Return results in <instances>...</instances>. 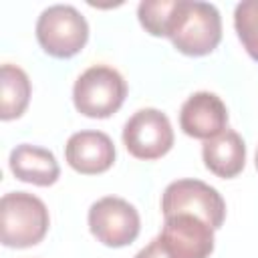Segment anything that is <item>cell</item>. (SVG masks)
Instances as JSON below:
<instances>
[{
    "label": "cell",
    "mask_w": 258,
    "mask_h": 258,
    "mask_svg": "<svg viewBox=\"0 0 258 258\" xmlns=\"http://www.w3.org/2000/svg\"><path fill=\"white\" fill-rule=\"evenodd\" d=\"M48 210L44 202L28 191H10L0 200V240L8 248L38 244L48 232Z\"/></svg>",
    "instance_id": "2"
},
{
    "label": "cell",
    "mask_w": 258,
    "mask_h": 258,
    "mask_svg": "<svg viewBox=\"0 0 258 258\" xmlns=\"http://www.w3.org/2000/svg\"><path fill=\"white\" fill-rule=\"evenodd\" d=\"M202 157L206 167L224 179L236 177L246 163L244 139L234 129H224L220 135L208 139L202 147Z\"/></svg>",
    "instance_id": "12"
},
{
    "label": "cell",
    "mask_w": 258,
    "mask_h": 258,
    "mask_svg": "<svg viewBox=\"0 0 258 258\" xmlns=\"http://www.w3.org/2000/svg\"><path fill=\"white\" fill-rule=\"evenodd\" d=\"M256 169H258V149H256Z\"/></svg>",
    "instance_id": "17"
},
{
    "label": "cell",
    "mask_w": 258,
    "mask_h": 258,
    "mask_svg": "<svg viewBox=\"0 0 258 258\" xmlns=\"http://www.w3.org/2000/svg\"><path fill=\"white\" fill-rule=\"evenodd\" d=\"M159 238L175 258H208L214 252V228L191 214L167 216Z\"/></svg>",
    "instance_id": "8"
},
{
    "label": "cell",
    "mask_w": 258,
    "mask_h": 258,
    "mask_svg": "<svg viewBox=\"0 0 258 258\" xmlns=\"http://www.w3.org/2000/svg\"><path fill=\"white\" fill-rule=\"evenodd\" d=\"M67 163L85 175L107 171L115 161V145L103 131L73 133L64 145Z\"/></svg>",
    "instance_id": "10"
},
{
    "label": "cell",
    "mask_w": 258,
    "mask_h": 258,
    "mask_svg": "<svg viewBox=\"0 0 258 258\" xmlns=\"http://www.w3.org/2000/svg\"><path fill=\"white\" fill-rule=\"evenodd\" d=\"M228 125V109L224 101L208 91L194 93L179 111V127L194 139H212Z\"/></svg>",
    "instance_id": "9"
},
{
    "label": "cell",
    "mask_w": 258,
    "mask_h": 258,
    "mask_svg": "<svg viewBox=\"0 0 258 258\" xmlns=\"http://www.w3.org/2000/svg\"><path fill=\"white\" fill-rule=\"evenodd\" d=\"M175 0H143L137 8L141 26L153 36H165L169 12Z\"/></svg>",
    "instance_id": "15"
},
{
    "label": "cell",
    "mask_w": 258,
    "mask_h": 258,
    "mask_svg": "<svg viewBox=\"0 0 258 258\" xmlns=\"http://www.w3.org/2000/svg\"><path fill=\"white\" fill-rule=\"evenodd\" d=\"M161 212L163 218L191 214L218 230L226 218V202L216 187L200 179H177L165 187L161 196Z\"/></svg>",
    "instance_id": "5"
},
{
    "label": "cell",
    "mask_w": 258,
    "mask_h": 258,
    "mask_svg": "<svg viewBox=\"0 0 258 258\" xmlns=\"http://www.w3.org/2000/svg\"><path fill=\"white\" fill-rule=\"evenodd\" d=\"M36 38L46 54L54 58H71L85 48L89 24L75 6L54 4L38 16Z\"/></svg>",
    "instance_id": "4"
},
{
    "label": "cell",
    "mask_w": 258,
    "mask_h": 258,
    "mask_svg": "<svg viewBox=\"0 0 258 258\" xmlns=\"http://www.w3.org/2000/svg\"><path fill=\"white\" fill-rule=\"evenodd\" d=\"M127 97V83L107 64L89 67L73 87V103L85 117L105 119L117 113Z\"/></svg>",
    "instance_id": "3"
},
{
    "label": "cell",
    "mask_w": 258,
    "mask_h": 258,
    "mask_svg": "<svg viewBox=\"0 0 258 258\" xmlns=\"http://www.w3.org/2000/svg\"><path fill=\"white\" fill-rule=\"evenodd\" d=\"M123 143L137 159H159L173 145V129L165 113L159 109H139L123 127Z\"/></svg>",
    "instance_id": "7"
},
{
    "label": "cell",
    "mask_w": 258,
    "mask_h": 258,
    "mask_svg": "<svg viewBox=\"0 0 258 258\" xmlns=\"http://www.w3.org/2000/svg\"><path fill=\"white\" fill-rule=\"evenodd\" d=\"M165 36L187 56L210 54L222 40V18L214 4L198 0H175Z\"/></svg>",
    "instance_id": "1"
},
{
    "label": "cell",
    "mask_w": 258,
    "mask_h": 258,
    "mask_svg": "<svg viewBox=\"0 0 258 258\" xmlns=\"http://www.w3.org/2000/svg\"><path fill=\"white\" fill-rule=\"evenodd\" d=\"M89 228L101 244L109 248H121L139 236L141 220L137 210L127 200L107 196L91 206Z\"/></svg>",
    "instance_id": "6"
},
{
    "label": "cell",
    "mask_w": 258,
    "mask_h": 258,
    "mask_svg": "<svg viewBox=\"0 0 258 258\" xmlns=\"http://www.w3.org/2000/svg\"><path fill=\"white\" fill-rule=\"evenodd\" d=\"M234 26L246 52L258 60V0H244L236 6Z\"/></svg>",
    "instance_id": "14"
},
{
    "label": "cell",
    "mask_w": 258,
    "mask_h": 258,
    "mask_svg": "<svg viewBox=\"0 0 258 258\" xmlns=\"http://www.w3.org/2000/svg\"><path fill=\"white\" fill-rule=\"evenodd\" d=\"M10 169L20 181L34 183L40 187L52 185L60 175V167L54 153L30 143H22L12 149Z\"/></svg>",
    "instance_id": "11"
},
{
    "label": "cell",
    "mask_w": 258,
    "mask_h": 258,
    "mask_svg": "<svg viewBox=\"0 0 258 258\" xmlns=\"http://www.w3.org/2000/svg\"><path fill=\"white\" fill-rule=\"evenodd\" d=\"M0 97H2V105H0L2 121L18 119L26 111L28 101H30V79L20 67L10 64V62L2 64Z\"/></svg>",
    "instance_id": "13"
},
{
    "label": "cell",
    "mask_w": 258,
    "mask_h": 258,
    "mask_svg": "<svg viewBox=\"0 0 258 258\" xmlns=\"http://www.w3.org/2000/svg\"><path fill=\"white\" fill-rule=\"evenodd\" d=\"M135 258H175L169 250H167V246L161 242V238L157 236V238H153L145 248H141L137 254H135Z\"/></svg>",
    "instance_id": "16"
}]
</instances>
